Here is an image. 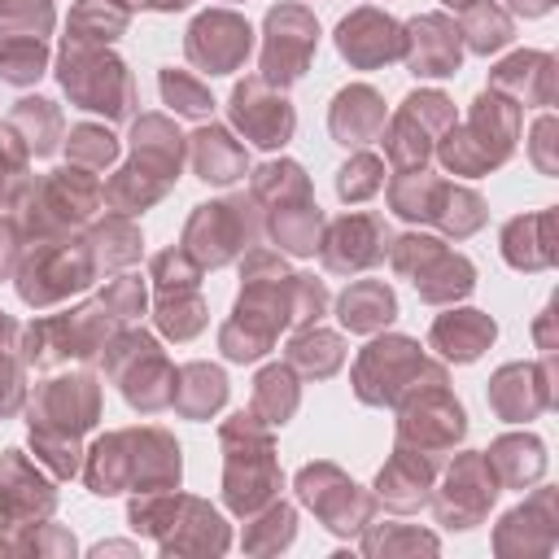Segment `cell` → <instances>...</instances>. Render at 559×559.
Here are the masks:
<instances>
[{"label": "cell", "mask_w": 559, "mask_h": 559, "mask_svg": "<svg viewBox=\"0 0 559 559\" xmlns=\"http://www.w3.org/2000/svg\"><path fill=\"white\" fill-rule=\"evenodd\" d=\"M393 314V297H389V288H380V284H354L349 293H345V301H341V319L349 323V328H376L380 319H389Z\"/></svg>", "instance_id": "cell-6"}, {"label": "cell", "mask_w": 559, "mask_h": 559, "mask_svg": "<svg viewBox=\"0 0 559 559\" xmlns=\"http://www.w3.org/2000/svg\"><path fill=\"white\" fill-rule=\"evenodd\" d=\"M236 122H240L258 144L275 148V144H284L288 131H293V109H288L284 100H275V96L258 100V83H249V87L236 92Z\"/></svg>", "instance_id": "cell-3"}, {"label": "cell", "mask_w": 559, "mask_h": 559, "mask_svg": "<svg viewBox=\"0 0 559 559\" xmlns=\"http://www.w3.org/2000/svg\"><path fill=\"white\" fill-rule=\"evenodd\" d=\"M341 52L354 57L358 66H376V61H384V57L397 52V26L389 17L362 9L358 17H349L341 26Z\"/></svg>", "instance_id": "cell-4"}, {"label": "cell", "mask_w": 559, "mask_h": 559, "mask_svg": "<svg viewBox=\"0 0 559 559\" xmlns=\"http://www.w3.org/2000/svg\"><path fill=\"white\" fill-rule=\"evenodd\" d=\"M432 341L445 345L450 358H476L485 341H493V323L476 310H459V314H445L437 328H432Z\"/></svg>", "instance_id": "cell-5"}, {"label": "cell", "mask_w": 559, "mask_h": 559, "mask_svg": "<svg viewBox=\"0 0 559 559\" xmlns=\"http://www.w3.org/2000/svg\"><path fill=\"white\" fill-rule=\"evenodd\" d=\"M223 140H227L223 131H201V135H197V148H201L197 166H201V175L214 179V183H227V179H236V170H240V153L227 148Z\"/></svg>", "instance_id": "cell-7"}, {"label": "cell", "mask_w": 559, "mask_h": 559, "mask_svg": "<svg viewBox=\"0 0 559 559\" xmlns=\"http://www.w3.org/2000/svg\"><path fill=\"white\" fill-rule=\"evenodd\" d=\"M162 87H166V96H170L183 114H205V109H210L205 92H201V87H192L188 79H170V74H166V79H162Z\"/></svg>", "instance_id": "cell-8"}, {"label": "cell", "mask_w": 559, "mask_h": 559, "mask_svg": "<svg viewBox=\"0 0 559 559\" xmlns=\"http://www.w3.org/2000/svg\"><path fill=\"white\" fill-rule=\"evenodd\" d=\"M188 52L210 74H223V70H231L249 52V26L240 17H231V13H210V17H201L192 26Z\"/></svg>", "instance_id": "cell-1"}, {"label": "cell", "mask_w": 559, "mask_h": 559, "mask_svg": "<svg viewBox=\"0 0 559 559\" xmlns=\"http://www.w3.org/2000/svg\"><path fill=\"white\" fill-rule=\"evenodd\" d=\"M288 17H293V9H275L271 13V48H266V79L275 83H288V79H297L301 74V66H306V57H310V48H314V26H310V17L301 13L297 17V31H288Z\"/></svg>", "instance_id": "cell-2"}]
</instances>
